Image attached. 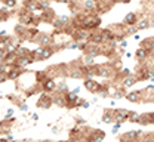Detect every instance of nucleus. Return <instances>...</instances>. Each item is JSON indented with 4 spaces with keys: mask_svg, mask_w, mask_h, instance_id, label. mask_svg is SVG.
Masks as SVG:
<instances>
[{
    "mask_svg": "<svg viewBox=\"0 0 154 142\" xmlns=\"http://www.w3.org/2000/svg\"><path fill=\"white\" fill-rule=\"evenodd\" d=\"M52 105H54L52 95H48V92H40V96H38L37 102H36V107L42 108V110H49Z\"/></svg>",
    "mask_w": 154,
    "mask_h": 142,
    "instance_id": "f257e3e1",
    "label": "nucleus"
},
{
    "mask_svg": "<svg viewBox=\"0 0 154 142\" xmlns=\"http://www.w3.org/2000/svg\"><path fill=\"white\" fill-rule=\"evenodd\" d=\"M33 43H36L38 46H48V44H54L55 43V34H49V33H38L37 37L33 40Z\"/></svg>",
    "mask_w": 154,
    "mask_h": 142,
    "instance_id": "f03ea898",
    "label": "nucleus"
},
{
    "mask_svg": "<svg viewBox=\"0 0 154 142\" xmlns=\"http://www.w3.org/2000/svg\"><path fill=\"white\" fill-rule=\"evenodd\" d=\"M71 24V18L70 17H65V15H61V17H55V20L52 22L54 28H55V33H62L65 27H68Z\"/></svg>",
    "mask_w": 154,
    "mask_h": 142,
    "instance_id": "7ed1b4c3",
    "label": "nucleus"
},
{
    "mask_svg": "<svg viewBox=\"0 0 154 142\" xmlns=\"http://www.w3.org/2000/svg\"><path fill=\"white\" fill-rule=\"evenodd\" d=\"M89 34H91V31L86 30V28H74L70 36H71V40L77 41V43H82V41H88Z\"/></svg>",
    "mask_w": 154,
    "mask_h": 142,
    "instance_id": "20e7f679",
    "label": "nucleus"
},
{
    "mask_svg": "<svg viewBox=\"0 0 154 142\" xmlns=\"http://www.w3.org/2000/svg\"><path fill=\"white\" fill-rule=\"evenodd\" d=\"M83 86H85V89H86L89 93H94V95H96V93L99 92V89L102 87V84H101L99 81L94 80V77L85 79V80H83Z\"/></svg>",
    "mask_w": 154,
    "mask_h": 142,
    "instance_id": "39448f33",
    "label": "nucleus"
},
{
    "mask_svg": "<svg viewBox=\"0 0 154 142\" xmlns=\"http://www.w3.org/2000/svg\"><path fill=\"white\" fill-rule=\"evenodd\" d=\"M25 73H28L27 71V68H21V67H9L8 68V71H6V74H8V80H18L19 77L22 76V74H25Z\"/></svg>",
    "mask_w": 154,
    "mask_h": 142,
    "instance_id": "423d86ee",
    "label": "nucleus"
},
{
    "mask_svg": "<svg viewBox=\"0 0 154 142\" xmlns=\"http://www.w3.org/2000/svg\"><path fill=\"white\" fill-rule=\"evenodd\" d=\"M38 17H40L42 22H45V24H52V22H54V20H55V17H57V14H55V11H54V9L49 6L48 9L40 11Z\"/></svg>",
    "mask_w": 154,
    "mask_h": 142,
    "instance_id": "0eeeda50",
    "label": "nucleus"
},
{
    "mask_svg": "<svg viewBox=\"0 0 154 142\" xmlns=\"http://www.w3.org/2000/svg\"><path fill=\"white\" fill-rule=\"evenodd\" d=\"M14 31H15V36H17L18 41H25L28 39V27L27 25H24V24L19 22L18 25H15Z\"/></svg>",
    "mask_w": 154,
    "mask_h": 142,
    "instance_id": "6e6552de",
    "label": "nucleus"
},
{
    "mask_svg": "<svg viewBox=\"0 0 154 142\" xmlns=\"http://www.w3.org/2000/svg\"><path fill=\"white\" fill-rule=\"evenodd\" d=\"M131 113H132V111H129V110H125V108H117V110H114V122L123 124L125 122H128V119H129Z\"/></svg>",
    "mask_w": 154,
    "mask_h": 142,
    "instance_id": "1a4fd4ad",
    "label": "nucleus"
},
{
    "mask_svg": "<svg viewBox=\"0 0 154 142\" xmlns=\"http://www.w3.org/2000/svg\"><path fill=\"white\" fill-rule=\"evenodd\" d=\"M105 139V132L104 130H99V129H91L88 136H86V141H92V142H99Z\"/></svg>",
    "mask_w": 154,
    "mask_h": 142,
    "instance_id": "9d476101",
    "label": "nucleus"
},
{
    "mask_svg": "<svg viewBox=\"0 0 154 142\" xmlns=\"http://www.w3.org/2000/svg\"><path fill=\"white\" fill-rule=\"evenodd\" d=\"M55 90H57V80L54 77H48L46 80L42 83V92L54 93Z\"/></svg>",
    "mask_w": 154,
    "mask_h": 142,
    "instance_id": "9b49d317",
    "label": "nucleus"
},
{
    "mask_svg": "<svg viewBox=\"0 0 154 142\" xmlns=\"http://www.w3.org/2000/svg\"><path fill=\"white\" fill-rule=\"evenodd\" d=\"M141 135H142V132H141V130H129V132H126V133L120 135V136H119V139H120V141H136Z\"/></svg>",
    "mask_w": 154,
    "mask_h": 142,
    "instance_id": "f8f14e48",
    "label": "nucleus"
},
{
    "mask_svg": "<svg viewBox=\"0 0 154 142\" xmlns=\"http://www.w3.org/2000/svg\"><path fill=\"white\" fill-rule=\"evenodd\" d=\"M54 105H57L59 108H67V99H65V93H59V92H54Z\"/></svg>",
    "mask_w": 154,
    "mask_h": 142,
    "instance_id": "ddd939ff",
    "label": "nucleus"
},
{
    "mask_svg": "<svg viewBox=\"0 0 154 142\" xmlns=\"http://www.w3.org/2000/svg\"><path fill=\"white\" fill-rule=\"evenodd\" d=\"M88 41H91V43H96V44H102V43H104V36H102L101 30H92V31H91V34H89Z\"/></svg>",
    "mask_w": 154,
    "mask_h": 142,
    "instance_id": "4468645a",
    "label": "nucleus"
},
{
    "mask_svg": "<svg viewBox=\"0 0 154 142\" xmlns=\"http://www.w3.org/2000/svg\"><path fill=\"white\" fill-rule=\"evenodd\" d=\"M102 123L105 124H113L114 123V110L113 108H105L102 113Z\"/></svg>",
    "mask_w": 154,
    "mask_h": 142,
    "instance_id": "2eb2a0df",
    "label": "nucleus"
},
{
    "mask_svg": "<svg viewBox=\"0 0 154 142\" xmlns=\"http://www.w3.org/2000/svg\"><path fill=\"white\" fill-rule=\"evenodd\" d=\"M82 9H83V12L96 14V2L95 0H83L82 2Z\"/></svg>",
    "mask_w": 154,
    "mask_h": 142,
    "instance_id": "dca6fc26",
    "label": "nucleus"
},
{
    "mask_svg": "<svg viewBox=\"0 0 154 142\" xmlns=\"http://www.w3.org/2000/svg\"><path fill=\"white\" fill-rule=\"evenodd\" d=\"M125 98L129 102H142V90H136V92H129L125 95Z\"/></svg>",
    "mask_w": 154,
    "mask_h": 142,
    "instance_id": "f3484780",
    "label": "nucleus"
},
{
    "mask_svg": "<svg viewBox=\"0 0 154 142\" xmlns=\"http://www.w3.org/2000/svg\"><path fill=\"white\" fill-rule=\"evenodd\" d=\"M136 81H138V77H136V76H134V74L131 73L129 76L123 77V79L120 80V83H122V86H123V87L126 89V87H132V86H134Z\"/></svg>",
    "mask_w": 154,
    "mask_h": 142,
    "instance_id": "a211bd4d",
    "label": "nucleus"
},
{
    "mask_svg": "<svg viewBox=\"0 0 154 142\" xmlns=\"http://www.w3.org/2000/svg\"><path fill=\"white\" fill-rule=\"evenodd\" d=\"M136 22H138V15H136L135 12H129V14L125 15L123 24H125L126 27H129V25H136Z\"/></svg>",
    "mask_w": 154,
    "mask_h": 142,
    "instance_id": "6ab92c4d",
    "label": "nucleus"
},
{
    "mask_svg": "<svg viewBox=\"0 0 154 142\" xmlns=\"http://www.w3.org/2000/svg\"><path fill=\"white\" fill-rule=\"evenodd\" d=\"M40 92H42V84H40V83H34L30 89H27V90H25V96H27V98H31L33 95L40 93Z\"/></svg>",
    "mask_w": 154,
    "mask_h": 142,
    "instance_id": "aec40b11",
    "label": "nucleus"
},
{
    "mask_svg": "<svg viewBox=\"0 0 154 142\" xmlns=\"http://www.w3.org/2000/svg\"><path fill=\"white\" fill-rule=\"evenodd\" d=\"M148 53H150V52H148L145 47H141V46H139V47L136 49V52H135V58H136L138 61H144V59L148 58Z\"/></svg>",
    "mask_w": 154,
    "mask_h": 142,
    "instance_id": "412c9836",
    "label": "nucleus"
},
{
    "mask_svg": "<svg viewBox=\"0 0 154 142\" xmlns=\"http://www.w3.org/2000/svg\"><path fill=\"white\" fill-rule=\"evenodd\" d=\"M80 62L83 64V65H86V67H92V65H95V56H92V55H88V53H83V56L80 58Z\"/></svg>",
    "mask_w": 154,
    "mask_h": 142,
    "instance_id": "4be33fe9",
    "label": "nucleus"
},
{
    "mask_svg": "<svg viewBox=\"0 0 154 142\" xmlns=\"http://www.w3.org/2000/svg\"><path fill=\"white\" fill-rule=\"evenodd\" d=\"M22 6L27 8L31 12H38L37 11V0H22Z\"/></svg>",
    "mask_w": 154,
    "mask_h": 142,
    "instance_id": "5701e85b",
    "label": "nucleus"
},
{
    "mask_svg": "<svg viewBox=\"0 0 154 142\" xmlns=\"http://www.w3.org/2000/svg\"><path fill=\"white\" fill-rule=\"evenodd\" d=\"M31 56H33V61L34 62L43 61V47L38 46V47H36L34 50H31Z\"/></svg>",
    "mask_w": 154,
    "mask_h": 142,
    "instance_id": "b1692460",
    "label": "nucleus"
},
{
    "mask_svg": "<svg viewBox=\"0 0 154 142\" xmlns=\"http://www.w3.org/2000/svg\"><path fill=\"white\" fill-rule=\"evenodd\" d=\"M11 11H9V8H6V6H3L2 9H0V24L2 22H6V21L11 18Z\"/></svg>",
    "mask_w": 154,
    "mask_h": 142,
    "instance_id": "393cba45",
    "label": "nucleus"
},
{
    "mask_svg": "<svg viewBox=\"0 0 154 142\" xmlns=\"http://www.w3.org/2000/svg\"><path fill=\"white\" fill-rule=\"evenodd\" d=\"M34 77H36V83H40V84H42L49 76H48L46 70H45V71H38L37 70V71H34Z\"/></svg>",
    "mask_w": 154,
    "mask_h": 142,
    "instance_id": "a878e982",
    "label": "nucleus"
},
{
    "mask_svg": "<svg viewBox=\"0 0 154 142\" xmlns=\"http://www.w3.org/2000/svg\"><path fill=\"white\" fill-rule=\"evenodd\" d=\"M141 47H145L148 52H151V50H154V37H151V39H145V40L141 41Z\"/></svg>",
    "mask_w": 154,
    "mask_h": 142,
    "instance_id": "bb28decb",
    "label": "nucleus"
},
{
    "mask_svg": "<svg viewBox=\"0 0 154 142\" xmlns=\"http://www.w3.org/2000/svg\"><path fill=\"white\" fill-rule=\"evenodd\" d=\"M68 90H70V89H68V84L65 83V80L57 83V92H59V93H67Z\"/></svg>",
    "mask_w": 154,
    "mask_h": 142,
    "instance_id": "cd10ccee",
    "label": "nucleus"
},
{
    "mask_svg": "<svg viewBox=\"0 0 154 142\" xmlns=\"http://www.w3.org/2000/svg\"><path fill=\"white\" fill-rule=\"evenodd\" d=\"M148 27H150V20H147V18L136 22V30H138V31H141V30H147Z\"/></svg>",
    "mask_w": 154,
    "mask_h": 142,
    "instance_id": "c85d7f7f",
    "label": "nucleus"
},
{
    "mask_svg": "<svg viewBox=\"0 0 154 142\" xmlns=\"http://www.w3.org/2000/svg\"><path fill=\"white\" fill-rule=\"evenodd\" d=\"M30 52H31V50H28L27 47H24V46H21V44L17 46V50H15L17 56H25V55H28Z\"/></svg>",
    "mask_w": 154,
    "mask_h": 142,
    "instance_id": "c756f323",
    "label": "nucleus"
},
{
    "mask_svg": "<svg viewBox=\"0 0 154 142\" xmlns=\"http://www.w3.org/2000/svg\"><path fill=\"white\" fill-rule=\"evenodd\" d=\"M51 6V0H37V11H43V9H48Z\"/></svg>",
    "mask_w": 154,
    "mask_h": 142,
    "instance_id": "7c9ffc66",
    "label": "nucleus"
},
{
    "mask_svg": "<svg viewBox=\"0 0 154 142\" xmlns=\"http://www.w3.org/2000/svg\"><path fill=\"white\" fill-rule=\"evenodd\" d=\"M125 95H126V92H123L122 89H116V92L111 95V98H113V99H120V98H123Z\"/></svg>",
    "mask_w": 154,
    "mask_h": 142,
    "instance_id": "2f4dec72",
    "label": "nucleus"
},
{
    "mask_svg": "<svg viewBox=\"0 0 154 142\" xmlns=\"http://www.w3.org/2000/svg\"><path fill=\"white\" fill-rule=\"evenodd\" d=\"M139 117H141V114H138V113H131V116H129L128 122H131V123H139Z\"/></svg>",
    "mask_w": 154,
    "mask_h": 142,
    "instance_id": "473e14b6",
    "label": "nucleus"
},
{
    "mask_svg": "<svg viewBox=\"0 0 154 142\" xmlns=\"http://www.w3.org/2000/svg\"><path fill=\"white\" fill-rule=\"evenodd\" d=\"M2 3H3L6 8H15V6L18 5V2H17V0H3Z\"/></svg>",
    "mask_w": 154,
    "mask_h": 142,
    "instance_id": "72a5a7b5",
    "label": "nucleus"
},
{
    "mask_svg": "<svg viewBox=\"0 0 154 142\" xmlns=\"http://www.w3.org/2000/svg\"><path fill=\"white\" fill-rule=\"evenodd\" d=\"M120 126H122V124H120V123H117V122H114L113 123V130H111V132H113V133H117V132H119V129H120Z\"/></svg>",
    "mask_w": 154,
    "mask_h": 142,
    "instance_id": "f704fd0d",
    "label": "nucleus"
},
{
    "mask_svg": "<svg viewBox=\"0 0 154 142\" xmlns=\"http://www.w3.org/2000/svg\"><path fill=\"white\" fill-rule=\"evenodd\" d=\"M8 81V74L6 73H0V84Z\"/></svg>",
    "mask_w": 154,
    "mask_h": 142,
    "instance_id": "c9c22d12",
    "label": "nucleus"
},
{
    "mask_svg": "<svg viewBox=\"0 0 154 142\" xmlns=\"http://www.w3.org/2000/svg\"><path fill=\"white\" fill-rule=\"evenodd\" d=\"M74 119H76V124H85V119H83V117H82V116H76V117H74Z\"/></svg>",
    "mask_w": 154,
    "mask_h": 142,
    "instance_id": "e433bc0d",
    "label": "nucleus"
},
{
    "mask_svg": "<svg viewBox=\"0 0 154 142\" xmlns=\"http://www.w3.org/2000/svg\"><path fill=\"white\" fill-rule=\"evenodd\" d=\"M8 68H9V67H8L5 62H0V73H6V71H8Z\"/></svg>",
    "mask_w": 154,
    "mask_h": 142,
    "instance_id": "4c0bfd02",
    "label": "nucleus"
},
{
    "mask_svg": "<svg viewBox=\"0 0 154 142\" xmlns=\"http://www.w3.org/2000/svg\"><path fill=\"white\" fill-rule=\"evenodd\" d=\"M119 46H120V47H123V49H125V47H128V40H126V39H122V40L119 41Z\"/></svg>",
    "mask_w": 154,
    "mask_h": 142,
    "instance_id": "58836bf2",
    "label": "nucleus"
},
{
    "mask_svg": "<svg viewBox=\"0 0 154 142\" xmlns=\"http://www.w3.org/2000/svg\"><path fill=\"white\" fill-rule=\"evenodd\" d=\"M19 110H21V111H24V113H25V111H27V110H28V105H27V104H24V102H22V104H21V105H19Z\"/></svg>",
    "mask_w": 154,
    "mask_h": 142,
    "instance_id": "ea45409f",
    "label": "nucleus"
},
{
    "mask_svg": "<svg viewBox=\"0 0 154 142\" xmlns=\"http://www.w3.org/2000/svg\"><path fill=\"white\" fill-rule=\"evenodd\" d=\"M12 114H14V110H12V108H9V110H8V113H6V116H5V119H11V117H12Z\"/></svg>",
    "mask_w": 154,
    "mask_h": 142,
    "instance_id": "a19ab883",
    "label": "nucleus"
},
{
    "mask_svg": "<svg viewBox=\"0 0 154 142\" xmlns=\"http://www.w3.org/2000/svg\"><path fill=\"white\" fill-rule=\"evenodd\" d=\"M89 107H91V102L83 101V104H82V108H89Z\"/></svg>",
    "mask_w": 154,
    "mask_h": 142,
    "instance_id": "79ce46f5",
    "label": "nucleus"
},
{
    "mask_svg": "<svg viewBox=\"0 0 154 142\" xmlns=\"http://www.w3.org/2000/svg\"><path fill=\"white\" fill-rule=\"evenodd\" d=\"M148 116H150V122H151V124H154V111L148 113Z\"/></svg>",
    "mask_w": 154,
    "mask_h": 142,
    "instance_id": "37998d69",
    "label": "nucleus"
},
{
    "mask_svg": "<svg viewBox=\"0 0 154 142\" xmlns=\"http://www.w3.org/2000/svg\"><path fill=\"white\" fill-rule=\"evenodd\" d=\"M116 3H125V5H128V3H131L132 0H114Z\"/></svg>",
    "mask_w": 154,
    "mask_h": 142,
    "instance_id": "c03bdc74",
    "label": "nucleus"
},
{
    "mask_svg": "<svg viewBox=\"0 0 154 142\" xmlns=\"http://www.w3.org/2000/svg\"><path fill=\"white\" fill-rule=\"evenodd\" d=\"M31 120H33V122H37L38 120V116L36 114V113H33V114H31Z\"/></svg>",
    "mask_w": 154,
    "mask_h": 142,
    "instance_id": "a18cd8bd",
    "label": "nucleus"
},
{
    "mask_svg": "<svg viewBox=\"0 0 154 142\" xmlns=\"http://www.w3.org/2000/svg\"><path fill=\"white\" fill-rule=\"evenodd\" d=\"M54 2H57V3H65V5H68V2H70V0H54Z\"/></svg>",
    "mask_w": 154,
    "mask_h": 142,
    "instance_id": "49530a36",
    "label": "nucleus"
},
{
    "mask_svg": "<svg viewBox=\"0 0 154 142\" xmlns=\"http://www.w3.org/2000/svg\"><path fill=\"white\" fill-rule=\"evenodd\" d=\"M134 39H135V40H141V37H139V36H138L136 33H135V34H134Z\"/></svg>",
    "mask_w": 154,
    "mask_h": 142,
    "instance_id": "de8ad7c7",
    "label": "nucleus"
},
{
    "mask_svg": "<svg viewBox=\"0 0 154 142\" xmlns=\"http://www.w3.org/2000/svg\"><path fill=\"white\" fill-rule=\"evenodd\" d=\"M150 27H154V20H153V21H150Z\"/></svg>",
    "mask_w": 154,
    "mask_h": 142,
    "instance_id": "09e8293b",
    "label": "nucleus"
},
{
    "mask_svg": "<svg viewBox=\"0 0 154 142\" xmlns=\"http://www.w3.org/2000/svg\"><path fill=\"white\" fill-rule=\"evenodd\" d=\"M2 133H5V132H3V129H2V126H0V135H2Z\"/></svg>",
    "mask_w": 154,
    "mask_h": 142,
    "instance_id": "8fccbe9b",
    "label": "nucleus"
},
{
    "mask_svg": "<svg viewBox=\"0 0 154 142\" xmlns=\"http://www.w3.org/2000/svg\"><path fill=\"white\" fill-rule=\"evenodd\" d=\"M150 101H151V102H153V104H154V95H153V96H151V99H150Z\"/></svg>",
    "mask_w": 154,
    "mask_h": 142,
    "instance_id": "3c124183",
    "label": "nucleus"
},
{
    "mask_svg": "<svg viewBox=\"0 0 154 142\" xmlns=\"http://www.w3.org/2000/svg\"><path fill=\"white\" fill-rule=\"evenodd\" d=\"M76 2H83V0H76Z\"/></svg>",
    "mask_w": 154,
    "mask_h": 142,
    "instance_id": "603ef678",
    "label": "nucleus"
}]
</instances>
